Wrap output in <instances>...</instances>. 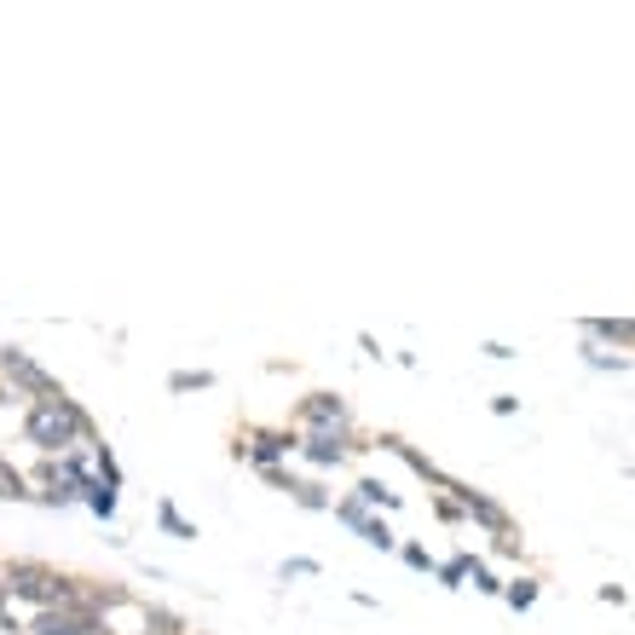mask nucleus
Here are the masks:
<instances>
[{"mask_svg": "<svg viewBox=\"0 0 635 635\" xmlns=\"http://www.w3.org/2000/svg\"><path fill=\"white\" fill-rule=\"evenodd\" d=\"M0 590L41 606V613H53V606L70 601V578H59L53 567H41V561H7V567H0Z\"/></svg>", "mask_w": 635, "mask_h": 635, "instance_id": "nucleus-2", "label": "nucleus"}, {"mask_svg": "<svg viewBox=\"0 0 635 635\" xmlns=\"http://www.w3.org/2000/svg\"><path fill=\"white\" fill-rule=\"evenodd\" d=\"M468 578H474V590H479V595H502V583H497V578H491L486 567H479V561L468 567Z\"/></svg>", "mask_w": 635, "mask_h": 635, "instance_id": "nucleus-22", "label": "nucleus"}, {"mask_svg": "<svg viewBox=\"0 0 635 635\" xmlns=\"http://www.w3.org/2000/svg\"><path fill=\"white\" fill-rule=\"evenodd\" d=\"M434 515H440V520H451V526H456V520H463V508H456V497H440V502H434Z\"/></svg>", "mask_w": 635, "mask_h": 635, "instance_id": "nucleus-25", "label": "nucleus"}, {"mask_svg": "<svg viewBox=\"0 0 635 635\" xmlns=\"http://www.w3.org/2000/svg\"><path fill=\"white\" fill-rule=\"evenodd\" d=\"M318 572H324L318 561H284V567H277V578H284V583L289 578H318Z\"/></svg>", "mask_w": 635, "mask_h": 635, "instance_id": "nucleus-23", "label": "nucleus"}, {"mask_svg": "<svg viewBox=\"0 0 635 635\" xmlns=\"http://www.w3.org/2000/svg\"><path fill=\"white\" fill-rule=\"evenodd\" d=\"M295 445H300V440L289 434V427H254L248 445H237V456H248V463L266 474V468H284V456H289Z\"/></svg>", "mask_w": 635, "mask_h": 635, "instance_id": "nucleus-6", "label": "nucleus"}, {"mask_svg": "<svg viewBox=\"0 0 635 635\" xmlns=\"http://www.w3.org/2000/svg\"><path fill=\"white\" fill-rule=\"evenodd\" d=\"M295 502H300V508H329L324 486H313V479H300V486H295Z\"/></svg>", "mask_w": 635, "mask_h": 635, "instance_id": "nucleus-21", "label": "nucleus"}, {"mask_svg": "<svg viewBox=\"0 0 635 635\" xmlns=\"http://www.w3.org/2000/svg\"><path fill=\"white\" fill-rule=\"evenodd\" d=\"M329 508H336V520L352 526V531H364V520H370V508H364L359 497H341V502H329Z\"/></svg>", "mask_w": 635, "mask_h": 635, "instance_id": "nucleus-17", "label": "nucleus"}, {"mask_svg": "<svg viewBox=\"0 0 635 635\" xmlns=\"http://www.w3.org/2000/svg\"><path fill=\"white\" fill-rule=\"evenodd\" d=\"M157 526L168 531V538H180V543H191V538H197V526H191L173 502H157Z\"/></svg>", "mask_w": 635, "mask_h": 635, "instance_id": "nucleus-11", "label": "nucleus"}, {"mask_svg": "<svg viewBox=\"0 0 635 635\" xmlns=\"http://www.w3.org/2000/svg\"><path fill=\"white\" fill-rule=\"evenodd\" d=\"M145 629H150V635H180V618H173L168 606H150V613H145Z\"/></svg>", "mask_w": 635, "mask_h": 635, "instance_id": "nucleus-20", "label": "nucleus"}, {"mask_svg": "<svg viewBox=\"0 0 635 635\" xmlns=\"http://www.w3.org/2000/svg\"><path fill=\"white\" fill-rule=\"evenodd\" d=\"M601 601L606 606H624V583H601Z\"/></svg>", "mask_w": 635, "mask_h": 635, "instance_id": "nucleus-27", "label": "nucleus"}, {"mask_svg": "<svg viewBox=\"0 0 635 635\" xmlns=\"http://www.w3.org/2000/svg\"><path fill=\"white\" fill-rule=\"evenodd\" d=\"M468 567H474V554H451V561H445V567H434V572H440L445 590H463V583H468Z\"/></svg>", "mask_w": 635, "mask_h": 635, "instance_id": "nucleus-16", "label": "nucleus"}, {"mask_svg": "<svg viewBox=\"0 0 635 635\" xmlns=\"http://www.w3.org/2000/svg\"><path fill=\"white\" fill-rule=\"evenodd\" d=\"M451 497H456V508H463V520H474V526H486L491 538H508V531H515V520H508V508L497 502V497H486V491H474V486H445Z\"/></svg>", "mask_w": 635, "mask_h": 635, "instance_id": "nucleus-5", "label": "nucleus"}, {"mask_svg": "<svg viewBox=\"0 0 635 635\" xmlns=\"http://www.w3.org/2000/svg\"><path fill=\"white\" fill-rule=\"evenodd\" d=\"M583 336H590L595 347H606V352H624V359H629L635 329H629V318H583Z\"/></svg>", "mask_w": 635, "mask_h": 635, "instance_id": "nucleus-10", "label": "nucleus"}, {"mask_svg": "<svg viewBox=\"0 0 635 635\" xmlns=\"http://www.w3.org/2000/svg\"><path fill=\"white\" fill-rule=\"evenodd\" d=\"M359 538H364L370 549H393V531H388V520H381V515H370V520H364Z\"/></svg>", "mask_w": 635, "mask_h": 635, "instance_id": "nucleus-19", "label": "nucleus"}, {"mask_svg": "<svg viewBox=\"0 0 635 635\" xmlns=\"http://www.w3.org/2000/svg\"><path fill=\"white\" fill-rule=\"evenodd\" d=\"M0 375H7L12 399H30V404H35V399H59V393H64L59 381L46 375V370H41L23 347H0Z\"/></svg>", "mask_w": 635, "mask_h": 635, "instance_id": "nucleus-3", "label": "nucleus"}, {"mask_svg": "<svg viewBox=\"0 0 635 635\" xmlns=\"http://www.w3.org/2000/svg\"><path fill=\"white\" fill-rule=\"evenodd\" d=\"M35 635H110L98 613L82 606H53V613H35Z\"/></svg>", "mask_w": 635, "mask_h": 635, "instance_id": "nucleus-8", "label": "nucleus"}, {"mask_svg": "<svg viewBox=\"0 0 635 635\" xmlns=\"http://www.w3.org/2000/svg\"><path fill=\"white\" fill-rule=\"evenodd\" d=\"M352 497H359L364 508H399V491H388L381 479H359V486H352Z\"/></svg>", "mask_w": 635, "mask_h": 635, "instance_id": "nucleus-12", "label": "nucleus"}, {"mask_svg": "<svg viewBox=\"0 0 635 635\" xmlns=\"http://www.w3.org/2000/svg\"><path fill=\"white\" fill-rule=\"evenodd\" d=\"M23 440H30L41 456H70L75 445H93V416L70 393L35 399L30 411H23Z\"/></svg>", "mask_w": 635, "mask_h": 635, "instance_id": "nucleus-1", "label": "nucleus"}, {"mask_svg": "<svg viewBox=\"0 0 635 635\" xmlns=\"http://www.w3.org/2000/svg\"><path fill=\"white\" fill-rule=\"evenodd\" d=\"M583 364H590V370H613V375L629 370L624 352H606V347H595V341H583Z\"/></svg>", "mask_w": 635, "mask_h": 635, "instance_id": "nucleus-13", "label": "nucleus"}, {"mask_svg": "<svg viewBox=\"0 0 635 635\" xmlns=\"http://www.w3.org/2000/svg\"><path fill=\"white\" fill-rule=\"evenodd\" d=\"M82 502L93 508L98 520H116V491H110V486H98V474H93V486L82 491Z\"/></svg>", "mask_w": 635, "mask_h": 635, "instance_id": "nucleus-15", "label": "nucleus"}, {"mask_svg": "<svg viewBox=\"0 0 635 635\" xmlns=\"http://www.w3.org/2000/svg\"><path fill=\"white\" fill-rule=\"evenodd\" d=\"M491 411H497V416H515V411H520V399H515V393H497V399H491Z\"/></svg>", "mask_w": 635, "mask_h": 635, "instance_id": "nucleus-26", "label": "nucleus"}, {"mask_svg": "<svg viewBox=\"0 0 635 635\" xmlns=\"http://www.w3.org/2000/svg\"><path fill=\"white\" fill-rule=\"evenodd\" d=\"M0 629H18V618L7 613V590H0Z\"/></svg>", "mask_w": 635, "mask_h": 635, "instance_id": "nucleus-28", "label": "nucleus"}, {"mask_svg": "<svg viewBox=\"0 0 635 635\" xmlns=\"http://www.w3.org/2000/svg\"><path fill=\"white\" fill-rule=\"evenodd\" d=\"M295 440H300L295 451L307 456L313 468H341V463H347L352 451H364V445L352 440V434H295Z\"/></svg>", "mask_w": 635, "mask_h": 635, "instance_id": "nucleus-7", "label": "nucleus"}, {"mask_svg": "<svg viewBox=\"0 0 635 635\" xmlns=\"http://www.w3.org/2000/svg\"><path fill=\"white\" fill-rule=\"evenodd\" d=\"M404 567H416V572H434V554H427L422 543H404Z\"/></svg>", "mask_w": 635, "mask_h": 635, "instance_id": "nucleus-24", "label": "nucleus"}, {"mask_svg": "<svg viewBox=\"0 0 635 635\" xmlns=\"http://www.w3.org/2000/svg\"><path fill=\"white\" fill-rule=\"evenodd\" d=\"M168 388L173 393H202V388H214V375L209 370H180V375H168Z\"/></svg>", "mask_w": 635, "mask_h": 635, "instance_id": "nucleus-18", "label": "nucleus"}, {"mask_svg": "<svg viewBox=\"0 0 635 635\" xmlns=\"http://www.w3.org/2000/svg\"><path fill=\"white\" fill-rule=\"evenodd\" d=\"M295 427L300 434H352V411L336 393H307L295 404Z\"/></svg>", "mask_w": 635, "mask_h": 635, "instance_id": "nucleus-4", "label": "nucleus"}, {"mask_svg": "<svg viewBox=\"0 0 635 635\" xmlns=\"http://www.w3.org/2000/svg\"><path fill=\"white\" fill-rule=\"evenodd\" d=\"M375 445H381V451H393V456H404V468H411L416 479H427V486H440V491L451 486V474H440V468H434V456H422L416 445H404L399 434H381Z\"/></svg>", "mask_w": 635, "mask_h": 635, "instance_id": "nucleus-9", "label": "nucleus"}, {"mask_svg": "<svg viewBox=\"0 0 635 635\" xmlns=\"http://www.w3.org/2000/svg\"><path fill=\"white\" fill-rule=\"evenodd\" d=\"M502 601L515 606V613H526V606H538V578H515V583H502Z\"/></svg>", "mask_w": 635, "mask_h": 635, "instance_id": "nucleus-14", "label": "nucleus"}]
</instances>
